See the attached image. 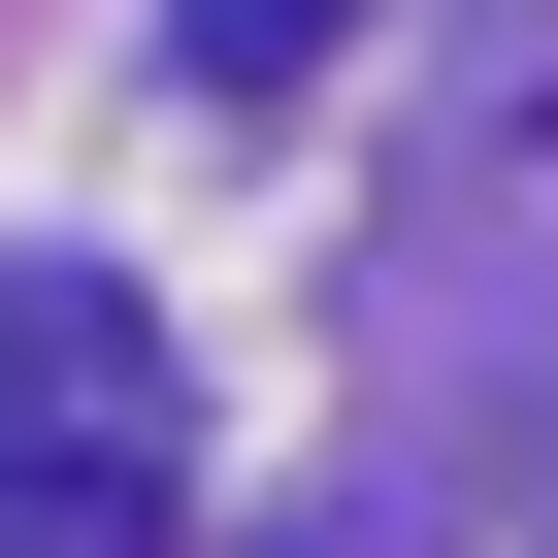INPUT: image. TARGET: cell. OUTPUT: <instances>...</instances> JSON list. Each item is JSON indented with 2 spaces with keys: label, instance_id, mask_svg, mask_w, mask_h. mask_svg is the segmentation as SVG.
Segmentation results:
<instances>
[{
  "label": "cell",
  "instance_id": "6da1fadb",
  "mask_svg": "<svg viewBox=\"0 0 558 558\" xmlns=\"http://www.w3.org/2000/svg\"><path fill=\"white\" fill-rule=\"evenodd\" d=\"M0 558H165V329L99 263H0Z\"/></svg>",
  "mask_w": 558,
  "mask_h": 558
},
{
  "label": "cell",
  "instance_id": "7a4b0ae2",
  "mask_svg": "<svg viewBox=\"0 0 558 558\" xmlns=\"http://www.w3.org/2000/svg\"><path fill=\"white\" fill-rule=\"evenodd\" d=\"M165 34H197V66H230V99H296V66H329V34H362V0H165Z\"/></svg>",
  "mask_w": 558,
  "mask_h": 558
}]
</instances>
